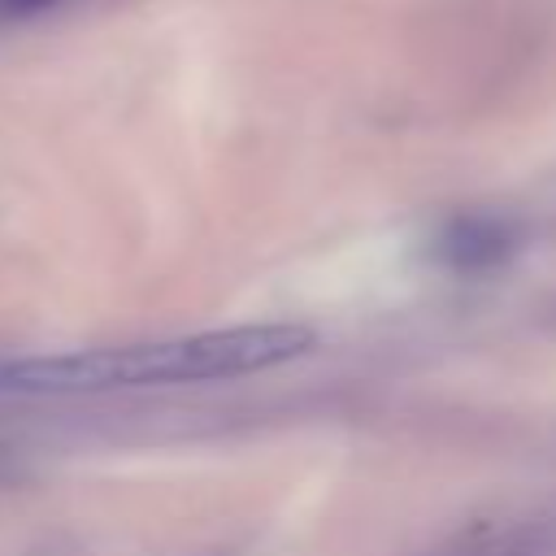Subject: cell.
<instances>
[{"mask_svg": "<svg viewBox=\"0 0 556 556\" xmlns=\"http://www.w3.org/2000/svg\"><path fill=\"white\" fill-rule=\"evenodd\" d=\"M508 243L513 239L495 222H452L443 243H439V252L456 269H482V265H495L508 252Z\"/></svg>", "mask_w": 556, "mask_h": 556, "instance_id": "2", "label": "cell"}, {"mask_svg": "<svg viewBox=\"0 0 556 556\" xmlns=\"http://www.w3.org/2000/svg\"><path fill=\"white\" fill-rule=\"evenodd\" d=\"M56 0H0V17H35L43 9H52Z\"/></svg>", "mask_w": 556, "mask_h": 556, "instance_id": "3", "label": "cell"}, {"mask_svg": "<svg viewBox=\"0 0 556 556\" xmlns=\"http://www.w3.org/2000/svg\"><path fill=\"white\" fill-rule=\"evenodd\" d=\"M313 343L317 334L308 326H230V330H200L161 343L26 356V361H0V391L83 395V391H122V387H165V382H217L295 361Z\"/></svg>", "mask_w": 556, "mask_h": 556, "instance_id": "1", "label": "cell"}]
</instances>
